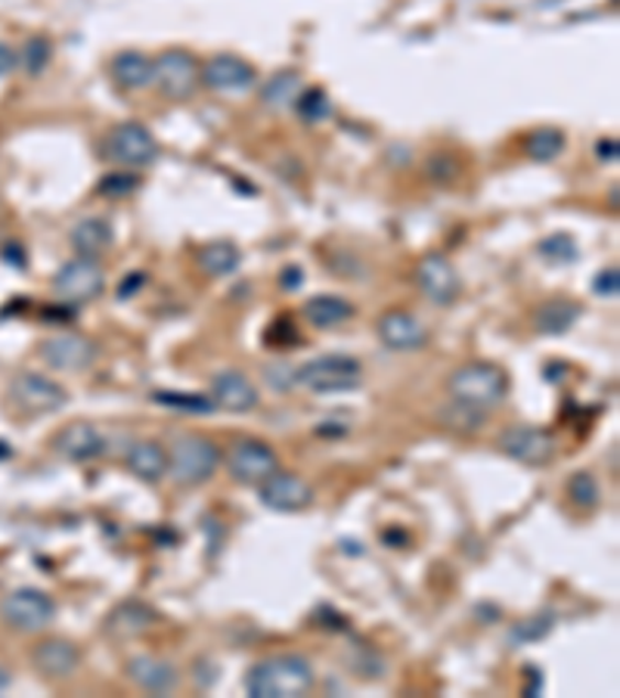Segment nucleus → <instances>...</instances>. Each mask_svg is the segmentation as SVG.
Here are the masks:
<instances>
[{
  "mask_svg": "<svg viewBox=\"0 0 620 698\" xmlns=\"http://www.w3.org/2000/svg\"><path fill=\"white\" fill-rule=\"evenodd\" d=\"M313 667L301 655H270L245 674L252 698H301L313 689Z\"/></svg>",
  "mask_w": 620,
  "mask_h": 698,
  "instance_id": "f257e3e1",
  "label": "nucleus"
},
{
  "mask_svg": "<svg viewBox=\"0 0 620 698\" xmlns=\"http://www.w3.org/2000/svg\"><path fill=\"white\" fill-rule=\"evenodd\" d=\"M447 388L453 401H463L468 407H478V410H494L506 401L509 379L494 364H465V367L450 373Z\"/></svg>",
  "mask_w": 620,
  "mask_h": 698,
  "instance_id": "f03ea898",
  "label": "nucleus"
},
{
  "mask_svg": "<svg viewBox=\"0 0 620 698\" xmlns=\"http://www.w3.org/2000/svg\"><path fill=\"white\" fill-rule=\"evenodd\" d=\"M221 466V447L206 435H180L168 454V475L184 488L206 485Z\"/></svg>",
  "mask_w": 620,
  "mask_h": 698,
  "instance_id": "7ed1b4c3",
  "label": "nucleus"
},
{
  "mask_svg": "<svg viewBox=\"0 0 620 698\" xmlns=\"http://www.w3.org/2000/svg\"><path fill=\"white\" fill-rule=\"evenodd\" d=\"M363 383V367L357 357L351 354H323L313 357L305 367L295 369V385L310 388L317 395H329V391H351Z\"/></svg>",
  "mask_w": 620,
  "mask_h": 698,
  "instance_id": "20e7f679",
  "label": "nucleus"
},
{
  "mask_svg": "<svg viewBox=\"0 0 620 698\" xmlns=\"http://www.w3.org/2000/svg\"><path fill=\"white\" fill-rule=\"evenodd\" d=\"M56 618V602L44 590L22 587L0 599V621L19 633H37Z\"/></svg>",
  "mask_w": 620,
  "mask_h": 698,
  "instance_id": "39448f33",
  "label": "nucleus"
},
{
  "mask_svg": "<svg viewBox=\"0 0 620 698\" xmlns=\"http://www.w3.org/2000/svg\"><path fill=\"white\" fill-rule=\"evenodd\" d=\"M103 267L97 264V258H85V255L63 264L53 277V292L63 304H87V301L103 296Z\"/></svg>",
  "mask_w": 620,
  "mask_h": 698,
  "instance_id": "423d86ee",
  "label": "nucleus"
},
{
  "mask_svg": "<svg viewBox=\"0 0 620 698\" xmlns=\"http://www.w3.org/2000/svg\"><path fill=\"white\" fill-rule=\"evenodd\" d=\"M106 156L124 168H146L158 158V143L153 131L140 122H121L106 137Z\"/></svg>",
  "mask_w": 620,
  "mask_h": 698,
  "instance_id": "0eeeda50",
  "label": "nucleus"
},
{
  "mask_svg": "<svg viewBox=\"0 0 620 698\" xmlns=\"http://www.w3.org/2000/svg\"><path fill=\"white\" fill-rule=\"evenodd\" d=\"M500 451L509 459H516L521 466H531V469H540V466H550L555 454H558V441L546 429H536V425H512L500 435Z\"/></svg>",
  "mask_w": 620,
  "mask_h": 698,
  "instance_id": "6e6552de",
  "label": "nucleus"
},
{
  "mask_svg": "<svg viewBox=\"0 0 620 698\" xmlns=\"http://www.w3.org/2000/svg\"><path fill=\"white\" fill-rule=\"evenodd\" d=\"M153 85H158L168 100H187L202 81V66L187 51H165L158 59H153Z\"/></svg>",
  "mask_w": 620,
  "mask_h": 698,
  "instance_id": "1a4fd4ad",
  "label": "nucleus"
},
{
  "mask_svg": "<svg viewBox=\"0 0 620 698\" xmlns=\"http://www.w3.org/2000/svg\"><path fill=\"white\" fill-rule=\"evenodd\" d=\"M10 398H13V403H16L22 413L41 417V413H56V410H63L66 401H69V391L59 383H53L51 376H41V373H19L16 379L10 383Z\"/></svg>",
  "mask_w": 620,
  "mask_h": 698,
  "instance_id": "9d476101",
  "label": "nucleus"
},
{
  "mask_svg": "<svg viewBox=\"0 0 620 698\" xmlns=\"http://www.w3.org/2000/svg\"><path fill=\"white\" fill-rule=\"evenodd\" d=\"M416 286L438 308H450L463 292V282H460L453 262L447 255H438V252L425 255L422 262L416 264Z\"/></svg>",
  "mask_w": 620,
  "mask_h": 698,
  "instance_id": "9b49d317",
  "label": "nucleus"
},
{
  "mask_svg": "<svg viewBox=\"0 0 620 698\" xmlns=\"http://www.w3.org/2000/svg\"><path fill=\"white\" fill-rule=\"evenodd\" d=\"M41 361L51 369H63V373H81V369L93 367L97 364V345L87 339V335H78V332H59V335H51L41 342Z\"/></svg>",
  "mask_w": 620,
  "mask_h": 698,
  "instance_id": "f8f14e48",
  "label": "nucleus"
},
{
  "mask_svg": "<svg viewBox=\"0 0 620 698\" xmlns=\"http://www.w3.org/2000/svg\"><path fill=\"white\" fill-rule=\"evenodd\" d=\"M261 503L274 512H301L313 503V490L305 478H298L295 472L276 469L270 472L258 485Z\"/></svg>",
  "mask_w": 620,
  "mask_h": 698,
  "instance_id": "ddd939ff",
  "label": "nucleus"
},
{
  "mask_svg": "<svg viewBox=\"0 0 620 698\" xmlns=\"http://www.w3.org/2000/svg\"><path fill=\"white\" fill-rule=\"evenodd\" d=\"M226 469L240 485H261L270 472L279 469V459H276L270 444L245 437L226 456Z\"/></svg>",
  "mask_w": 620,
  "mask_h": 698,
  "instance_id": "4468645a",
  "label": "nucleus"
},
{
  "mask_svg": "<svg viewBox=\"0 0 620 698\" xmlns=\"http://www.w3.org/2000/svg\"><path fill=\"white\" fill-rule=\"evenodd\" d=\"M211 401L226 413H248L258 407V388L240 369H224L211 379Z\"/></svg>",
  "mask_w": 620,
  "mask_h": 698,
  "instance_id": "2eb2a0df",
  "label": "nucleus"
},
{
  "mask_svg": "<svg viewBox=\"0 0 620 698\" xmlns=\"http://www.w3.org/2000/svg\"><path fill=\"white\" fill-rule=\"evenodd\" d=\"M255 78H258L255 69L233 53H218L202 66V81L211 90H221V93H242V90L255 85Z\"/></svg>",
  "mask_w": 620,
  "mask_h": 698,
  "instance_id": "dca6fc26",
  "label": "nucleus"
},
{
  "mask_svg": "<svg viewBox=\"0 0 620 698\" xmlns=\"http://www.w3.org/2000/svg\"><path fill=\"white\" fill-rule=\"evenodd\" d=\"M53 451L69 463H90V459L103 454L106 441L93 422H71L53 437Z\"/></svg>",
  "mask_w": 620,
  "mask_h": 698,
  "instance_id": "f3484780",
  "label": "nucleus"
},
{
  "mask_svg": "<svg viewBox=\"0 0 620 698\" xmlns=\"http://www.w3.org/2000/svg\"><path fill=\"white\" fill-rule=\"evenodd\" d=\"M32 664L41 677L47 680H69L81 667V652L71 646L69 640H44L32 652Z\"/></svg>",
  "mask_w": 620,
  "mask_h": 698,
  "instance_id": "a211bd4d",
  "label": "nucleus"
},
{
  "mask_svg": "<svg viewBox=\"0 0 620 698\" xmlns=\"http://www.w3.org/2000/svg\"><path fill=\"white\" fill-rule=\"evenodd\" d=\"M379 339L385 342V348L391 351H419L425 348L429 332L416 320L410 311H388L379 317Z\"/></svg>",
  "mask_w": 620,
  "mask_h": 698,
  "instance_id": "6ab92c4d",
  "label": "nucleus"
},
{
  "mask_svg": "<svg viewBox=\"0 0 620 698\" xmlns=\"http://www.w3.org/2000/svg\"><path fill=\"white\" fill-rule=\"evenodd\" d=\"M128 671V680L134 683L143 693H153V696H168L177 689V671H174L171 662H162V658H153V655H137L131 662L124 664Z\"/></svg>",
  "mask_w": 620,
  "mask_h": 698,
  "instance_id": "aec40b11",
  "label": "nucleus"
},
{
  "mask_svg": "<svg viewBox=\"0 0 620 698\" xmlns=\"http://www.w3.org/2000/svg\"><path fill=\"white\" fill-rule=\"evenodd\" d=\"M155 624H158V611L150 609L146 602L128 599L106 614L103 630L112 640H134V636H143L146 630H153Z\"/></svg>",
  "mask_w": 620,
  "mask_h": 698,
  "instance_id": "412c9836",
  "label": "nucleus"
},
{
  "mask_svg": "<svg viewBox=\"0 0 620 698\" xmlns=\"http://www.w3.org/2000/svg\"><path fill=\"white\" fill-rule=\"evenodd\" d=\"M124 466L131 475H137L140 481H158L168 475V451L158 441H137L131 444V451L124 456Z\"/></svg>",
  "mask_w": 620,
  "mask_h": 698,
  "instance_id": "4be33fe9",
  "label": "nucleus"
},
{
  "mask_svg": "<svg viewBox=\"0 0 620 698\" xmlns=\"http://www.w3.org/2000/svg\"><path fill=\"white\" fill-rule=\"evenodd\" d=\"M71 248L85 258H100L106 255L112 243H115V233H112V224L106 218H81L75 228H71Z\"/></svg>",
  "mask_w": 620,
  "mask_h": 698,
  "instance_id": "5701e85b",
  "label": "nucleus"
},
{
  "mask_svg": "<svg viewBox=\"0 0 620 698\" xmlns=\"http://www.w3.org/2000/svg\"><path fill=\"white\" fill-rule=\"evenodd\" d=\"M155 66L153 59L146 53L140 51H121L115 59H112V78L115 85L124 90H143L153 85Z\"/></svg>",
  "mask_w": 620,
  "mask_h": 698,
  "instance_id": "b1692460",
  "label": "nucleus"
},
{
  "mask_svg": "<svg viewBox=\"0 0 620 698\" xmlns=\"http://www.w3.org/2000/svg\"><path fill=\"white\" fill-rule=\"evenodd\" d=\"M580 314H584V308L577 301H571V298H550V301H543L534 311V330L543 332V335H562V332H568L577 323Z\"/></svg>",
  "mask_w": 620,
  "mask_h": 698,
  "instance_id": "393cba45",
  "label": "nucleus"
},
{
  "mask_svg": "<svg viewBox=\"0 0 620 698\" xmlns=\"http://www.w3.org/2000/svg\"><path fill=\"white\" fill-rule=\"evenodd\" d=\"M305 317L317 330H332V326H342L354 317V304L342 296H313L305 304Z\"/></svg>",
  "mask_w": 620,
  "mask_h": 698,
  "instance_id": "a878e982",
  "label": "nucleus"
},
{
  "mask_svg": "<svg viewBox=\"0 0 620 698\" xmlns=\"http://www.w3.org/2000/svg\"><path fill=\"white\" fill-rule=\"evenodd\" d=\"M555 628V614L552 611H540V614H531V618H521L512 624L509 630V646L521 649V646H534L540 640H546Z\"/></svg>",
  "mask_w": 620,
  "mask_h": 698,
  "instance_id": "bb28decb",
  "label": "nucleus"
},
{
  "mask_svg": "<svg viewBox=\"0 0 620 698\" xmlns=\"http://www.w3.org/2000/svg\"><path fill=\"white\" fill-rule=\"evenodd\" d=\"M301 97V78L295 71H276L264 81L261 88V100L270 109H283V106H292L295 100Z\"/></svg>",
  "mask_w": 620,
  "mask_h": 698,
  "instance_id": "cd10ccee",
  "label": "nucleus"
},
{
  "mask_svg": "<svg viewBox=\"0 0 620 698\" xmlns=\"http://www.w3.org/2000/svg\"><path fill=\"white\" fill-rule=\"evenodd\" d=\"M199 267L208 277H230L240 267V248L233 243H208L199 252Z\"/></svg>",
  "mask_w": 620,
  "mask_h": 698,
  "instance_id": "c85d7f7f",
  "label": "nucleus"
},
{
  "mask_svg": "<svg viewBox=\"0 0 620 698\" xmlns=\"http://www.w3.org/2000/svg\"><path fill=\"white\" fill-rule=\"evenodd\" d=\"M562 149H565V134L558 128H540L524 140V153L534 162H552L562 156Z\"/></svg>",
  "mask_w": 620,
  "mask_h": 698,
  "instance_id": "c756f323",
  "label": "nucleus"
},
{
  "mask_svg": "<svg viewBox=\"0 0 620 698\" xmlns=\"http://www.w3.org/2000/svg\"><path fill=\"white\" fill-rule=\"evenodd\" d=\"M484 419H487V410H478V407H468L463 401H450L444 410H441V422L447 425V429H456V432H463V435H472V432H478L484 425Z\"/></svg>",
  "mask_w": 620,
  "mask_h": 698,
  "instance_id": "7c9ffc66",
  "label": "nucleus"
},
{
  "mask_svg": "<svg viewBox=\"0 0 620 698\" xmlns=\"http://www.w3.org/2000/svg\"><path fill=\"white\" fill-rule=\"evenodd\" d=\"M565 494H568V500L574 503L577 509H589L599 507V500H602V490H599V481L593 478V472H574L568 478V485H565Z\"/></svg>",
  "mask_w": 620,
  "mask_h": 698,
  "instance_id": "2f4dec72",
  "label": "nucleus"
},
{
  "mask_svg": "<svg viewBox=\"0 0 620 698\" xmlns=\"http://www.w3.org/2000/svg\"><path fill=\"white\" fill-rule=\"evenodd\" d=\"M153 401L158 407H171V410H184V413H214L218 410L208 395H184V391H155Z\"/></svg>",
  "mask_w": 620,
  "mask_h": 698,
  "instance_id": "473e14b6",
  "label": "nucleus"
},
{
  "mask_svg": "<svg viewBox=\"0 0 620 698\" xmlns=\"http://www.w3.org/2000/svg\"><path fill=\"white\" fill-rule=\"evenodd\" d=\"M540 255H543L546 262L568 264L577 258V243L571 240L568 233H555V236H546V240L540 243Z\"/></svg>",
  "mask_w": 620,
  "mask_h": 698,
  "instance_id": "72a5a7b5",
  "label": "nucleus"
},
{
  "mask_svg": "<svg viewBox=\"0 0 620 698\" xmlns=\"http://www.w3.org/2000/svg\"><path fill=\"white\" fill-rule=\"evenodd\" d=\"M51 41L47 37H32L29 44H25V51H22V66L29 75H41V71L47 69V63H51Z\"/></svg>",
  "mask_w": 620,
  "mask_h": 698,
  "instance_id": "f704fd0d",
  "label": "nucleus"
},
{
  "mask_svg": "<svg viewBox=\"0 0 620 698\" xmlns=\"http://www.w3.org/2000/svg\"><path fill=\"white\" fill-rule=\"evenodd\" d=\"M140 187V177L131 175V171H115V175H106L100 184H97V192L100 196H109V199H124Z\"/></svg>",
  "mask_w": 620,
  "mask_h": 698,
  "instance_id": "c9c22d12",
  "label": "nucleus"
},
{
  "mask_svg": "<svg viewBox=\"0 0 620 698\" xmlns=\"http://www.w3.org/2000/svg\"><path fill=\"white\" fill-rule=\"evenodd\" d=\"M298 103V112H301V119L305 122H320V119H326L329 115V100L323 90H308L301 100H295Z\"/></svg>",
  "mask_w": 620,
  "mask_h": 698,
  "instance_id": "e433bc0d",
  "label": "nucleus"
},
{
  "mask_svg": "<svg viewBox=\"0 0 620 698\" xmlns=\"http://www.w3.org/2000/svg\"><path fill=\"white\" fill-rule=\"evenodd\" d=\"M593 289H596V296L618 298V292H620V274H618V270H615V267H608V270H602L599 277L593 279Z\"/></svg>",
  "mask_w": 620,
  "mask_h": 698,
  "instance_id": "4c0bfd02",
  "label": "nucleus"
},
{
  "mask_svg": "<svg viewBox=\"0 0 620 698\" xmlns=\"http://www.w3.org/2000/svg\"><path fill=\"white\" fill-rule=\"evenodd\" d=\"M19 66V56L13 53V47H7V44H0V78H7L10 71Z\"/></svg>",
  "mask_w": 620,
  "mask_h": 698,
  "instance_id": "58836bf2",
  "label": "nucleus"
},
{
  "mask_svg": "<svg viewBox=\"0 0 620 698\" xmlns=\"http://www.w3.org/2000/svg\"><path fill=\"white\" fill-rule=\"evenodd\" d=\"M143 282H146V277H143L140 270H134V274H128V279H124V282L119 286V296L121 298H131V292H137Z\"/></svg>",
  "mask_w": 620,
  "mask_h": 698,
  "instance_id": "ea45409f",
  "label": "nucleus"
},
{
  "mask_svg": "<svg viewBox=\"0 0 620 698\" xmlns=\"http://www.w3.org/2000/svg\"><path fill=\"white\" fill-rule=\"evenodd\" d=\"M524 671H528V689H524V696H540V689H543V677H540V667H534V664H528Z\"/></svg>",
  "mask_w": 620,
  "mask_h": 698,
  "instance_id": "a19ab883",
  "label": "nucleus"
},
{
  "mask_svg": "<svg viewBox=\"0 0 620 698\" xmlns=\"http://www.w3.org/2000/svg\"><path fill=\"white\" fill-rule=\"evenodd\" d=\"M279 282H283V289H298V286H301V270H298V267H289V270H283V277H279Z\"/></svg>",
  "mask_w": 620,
  "mask_h": 698,
  "instance_id": "79ce46f5",
  "label": "nucleus"
},
{
  "mask_svg": "<svg viewBox=\"0 0 620 698\" xmlns=\"http://www.w3.org/2000/svg\"><path fill=\"white\" fill-rule=\"evenodd\" d=\"M599 158H605V162H618V140H602V143H599Z\"/></svg>",
  "mask_w": 620,
  "mask_h": 698,
  "instance_id": "37998d69",
  "label": "nucleus"
},
{
  "mask_svg": "<svg viewBox=\"0 0 620 698\" xmlns=\"http://www.w3.org/2000/svg\"><path fill=\"white\" fill-rule=\"evenodd\" d=\"M10 686H13V677H10V674H7V671L0 667V696H3V693H7Z\"/></svg>",
  "mask_w": 620,
  "mask_h": 698,
  "instance_id": "c03bdc74",
  "label": "nucleus"
}]
</instances>
